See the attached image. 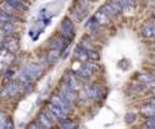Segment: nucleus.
Here are the masks:
<instances>
[{
  "label": "nucleus",
  "mask_w": 155,
  "mask_h": 129,
  "mask_svg": "<svg viewBox=\"0 0 155 129\" xmlns=\"http://www.w3.org/2000/svg\"><path fill=\"white\" fill-rule=\"evenodd\" d=\"M59 94H61L62 97L65 98V100L69 101L71 105L76 102V100H77V94H76V92H73L70 88H68V86L65 85V83H62V85L59 86Z\"/></svg>",
  "instance_id": "39448f33"
},
{
  "label": "nucleus",
  "mask_w": 155,
  "mask_h": 129,
  "mask_svg": "<svg viewBox=\"0 0 155 129\" xmlns=\"http://www.w3.org/2000/svg\"><path fill=\"white\" fill-rule=\"evenodd\" d=\"M117 3L121 5V7H123V11H124L126 8L131 7V5L135 3V0H117Z\"/></svg>",
  "instance_id": "393cba45"
},
{
  "label": "nucleus",
  "mask_w": 155,
  "mask_h": 129,
  "mask_svg": "<svg viewBox=\"0 0 155 129\" xmlns=\"http://www.w3.org/2000/svg\"><path fill=\"white\" fill-rule=\"evenodd\" d=\"M50 102H51L53 105H55V106H58L59 109H61L66 116L70 113L71 106H73V105H71L68 100H65V98L62 97L61 94H54L51 97V100H50Z\"/></svg>",
  "instance_id": "f03ea898"
},
{
  "label": "nucleus",
  "mask_w": 155,
  "mask_h": 129,
  "mask_svg": "<svg viewBox=\"0 0 155 129\" xmlns=\"http://www.w3.org/2000/svg\"><path fill=\"white\" fill-rule=\"evenodd\" d=\"M58 56H59V51L51 50V51L47 54V62H49V63H54L57 59H58Z\"/></svg>",
  "instance_id": "5701e85b"
},
{
  "label": "nucleus",
  "mask_w": 155,
  "mask_h": 129,
  "mask_svg": "<svg viewBox=\"0 0 155 129\" xmlns=\"http://www.w3.org/2000/svg\"><path fill=\"white\" fill-rule=\"evenodd\" d=\"M0 11L4 12V14H7V15H10V16H15V15H16V11H15L7 2H4L3 4H0Z\"/></svg>",
  "instance_id": "aec40b11"
},
{
  "label": "nucleus",
  "mask_w": 155,
  "mask_h": 129,
  "mask_svg": "<svg viewBox=\"0 0 155 129\" xmlns=\"http://www.w3.org/2000/svg\"><path fill=\"white\" fill-rule=\"evenodd\" d=\"M0 28H2V31L7 35H14L15 32L18 31L16 26H15L14 23H4V24H0Z\"/></svg>",
  "instance_id": "6ab92c4d"
},
{
  "label": "nucleus",
  "mask_w": 155,
  "mask_h": 129,
  "mask_svg": "<svg viewBox=\"0 0 155 129\" xmlns=\"http://www.w3.org/2000/svg\"><path fill=\"white\" fill-rule=\"evenodd\" d=\"M65 85H66L68 88H70L73 92L78 90V81H77L76 76H73V74H68V76L65 77Z\"/></svg>",
  "instance_id": "f8f14e48"
},
{
  "label": "nucleus",
  "mask_w": 155,
  "mask_h": 129,
  "mask_svg": "<svg viewBox=\"0 0 155 129\" xmlns=\"http://www.w3.org/2000/svg\"><path fill=\"white\" fill-rule=\"evenodd\" d=\"M27 129H43V128L41 127L39 124H37V122H35V124H34V122H32V124H30L28 127H27Z\"/></svg>",
  "instance_id": "cd10ccee"
},
{
  "label": "nucleus",
  "mask_w": 155,
  "mask_h": 129,
  "mask_svg": "<svg viewBox=\"0 0 155 129\" xmlns=\"http://www.w3.org/2000/svg\"><path fill=\"white\" fill-rule=\"evenodd\" d=\"M100 11H101L103 14H105L109 18V19H113V18L117 16V12H116L115 10H113L112 5L109 4V3H105V4H104L103 7H101V10H100Z\"/></svg>",
  "instance_id": "f3484780"
},
{
  "label": "nucleus",
  "mask_w": 155,
  "mask_h": 129,
  "mask_svg": "<svg viewBox=\"0 0 155 129\" xmlns=\"http://www.w3.org/2000/svg\"><path fill=\"white\" fill-rule=\"evenodd\" d=\"M140 113L144 117H147V118H151V117H155V106L154 105H144V106L140 109Z\"/></svg>",
  "instance_id": "a211bd4d"
},
{
  "label": "nucleus",
  "mask_w": 155,
  "mask_h": 129,
  "mask_svg": "<svg viewBox=\"0 0 155 129\" xmlns=\"http://www.w3.org/2000/svg\"><path fill=\"white\" fill-rule=\"evenodd\" d=\"M148 104H150V105H154V106H155V97L151 98V100H150V102H148Z\"/></svg>",
  "instance_id": "c85d7f7f"
},
{
  "label": "nucleus",
  "mask_w": 155,
  "mask_h": 129,
  "mask_svg": "<svg viewBox=\"0 0 155 129\" xmlns=\"http://www.w3.org/2000/svg\"><path fill=\"white\" fill-rule=\"evenodd\" d=\"M18 92H19V85H18V83H10V85L5 86L4 90L2 92V97H4V98L14 97V95L18 94Z\"/></svg>",
  "instance_id": "0eeeda50"
},
{
  "label": "nucleus",
  "mask_w": 155,
  "mask_h": 129,
  "mask_svg": "<svg viewBox=\"0 0 155 129\" xmlns=\"http://www.w3.org/2000/svg\"><path fill=\"white\" fill-rule=\"evenodd\" d=\"M93 18H94V20L97 22V24H99V26H108L109 23H111V19H109L105 14L101 12V11H99V12L94 14Z\"/></svg>",
  "instance_id": "2eb2a0df"
},
{
  "label": "nucleus",
  "mask_w": 155,
  "mask_h": 129,
  "mask_svg": "<svg viewBox=\"0 0 155 129\" xmlns=\"http://www.w3.org/2000/svg\"><path fill=\"white\" fill-rule=\"evenodd\" d=\"M16 20H19L16 16H10V15H7V14L0 11V24H4V23H14V22H16Z\"/></svg>",
  "instance_id": "412c9836"
},
{
  "label": "nucleus",
  "mask_w": 155,
  "mask_h": 129,
  "mask_svg": "<svg viewBox=\"0 0 155 129\" xmlns=\"http://www.w3.org/2000/svg\"><path fill=\"white\" fill-rule=\"evenodd\" d=\"M142 129H155V128H151V127H147V125H144Z\"/></svg>",
  "instance_id": "c756f323"
},
{
  "label": "nucleus",
  "mask_w": 155,
  "mask_h": 129,
  "mask_svg": "<svg viewBox=\"0 0 155 129\" xmlns=\"http://www.w3.org/2000/svg\"><path fill=\"white\" fill-rule=\"evenodd\" d=\"M47 114H49L50 117H51L54 121H64V120H66V114H65L64 112H62L61 109H59L58 106H55V105H53L51 102H49V105H47Z\"/></svg>",
  "instance_id": "20e7f679"
},
{
  "label": "nucleus",
  "mask_w": 155,
  "mask_h": 129,
  "mask_svg": "<svg viewBox=\"0 0 155 129\" xmlns=\"http://www.w3.org/2000/svg\"><path fill=\"white\" fill-rule=\"evenodd\" d=\"M92 76V70L89 67H86V66H81V67L78 69V70L76 71V78H80V79L82 81H88L89 78Z\"/></svg>",
  "instance_id": "9d476101"
},
{
  "label": "nucleus",
  "mask_w": 155,
  "mask_h": 129,
  "mask_svg": "<svg viewBox=\"0 0 155 129\" xmlns=\"http://www.w3.org/2000/svg\"><path fill=\"white\" fill-rule=\"evenodd\" d=\"M86 27H88L89 30H91L92 32H97L101 28V26L97 24V22L94 20V18H92V19H89V22L86 23Z\"/></svg>",
  "instance_id": "4be33fe9"
},
{
  "label": "nucleus",
  "mask_w": 155,
  "mask_h": 129,
  "mask_svg": "<svg viewBox=\"0 0 155 129\" xmlns=\"http://www.w3.org/2000/svg\"><path fill=\"white\" fill-rule=\"evenodd\" d=\"M153 66H154V67H155V61H154V62H153Z\"/></svg>",
  "instance_id": "7c9ffc66"
},
{
  "label": "nucleus",
  "mask_w": 155,
  "mask_h": 129,
  "mask_svg": "<svg viewBox=\"0 0 155 129\" xmlns=\"http://www.w3.org/2000/svg\"><path fill=\"white\" fill-rule=\"evenodd\" d=\"M43 73V67L41 65H38V63H28V65H26L25 67H23V70H22V76L23 77H26L28 81H35V79H38V78L41 77V74Z\"/></svg>",
  "instance_id": "f257e3e1"
},
{
  "label": "nucleus",
  "mask_w": 155,
  "mask_h": 129,
  "mask_svg": "<svg viewBox=\"0 0 155 129\" xmlns=\"http://www.w3.org/2000/svg\"><path fill=\"white\" fill-rule=\"evenodd\" d=\"M5 2L8 3V4L11 5V7L14 8L15 11H27V4H25V2H23V0H5Z\"/></svg>",
  "instance_id": "4468645a"
},
{
  "label": "nucleus",
  "mask_w": 155,
  "mask_h": 129,
  "mask_svg": "<svg viewBox=\"0 0 155 129\" xmlns=\"http://www.w3.org/2000/svg\"><path fill=\"white\" fill-rule=\"evenodd\" d=\"M3 46H4V49H7L10 53H16L18 49H19V43H18V40L12 37H8L5 39Z\"/></svg>",
  "instance_id": "6e6552de"
},
{
  "label": "nucleus",
  "mask_w": 155,
  "mask_h": 129,
  "mask_svg": "<svg viewBox=\"0 0 155 129\" xmlns=\"http://www.w3.org/2000/svg\"><path fill=\"white\" fill-rule=\"evenodd\" d=\"M88 95L91 98H94V100H103L104 98V90H103L101 86L94 85L88 90Z\"/></svg>",
  "instance_id": "1a4fd4ad"
},
{
  "label": "nucleus",
  "mask_w": 155,
  "mask_h": 129,
  "mask_svg": "<svg viewBox=\"0 0 155 129\" xmlns=\"http://www.w3.org/2000/svg\"><path fill=\"white\" fill-rule=\"evenodd\" d=\"M146 125H147V127H151V128H155V117H151V118L146 120Z\"/></svg>",
  "instance_id": "bb28decb"
},
{
  "label": "nucleus",
  "mask_w": 155,
  "mask_h": 129,
  "mask_svg": "<svg viewBox=\"0 0 155 129\" xmlns=\"http://www.w3.org/2000/svg\"><path fill=\"white\" fill-rule=\"evenodd\" d=\"M0 129H14V122L8 114H0Z\"/></svg>",
  "instance_id": "9b49d317"
},
{
  "label": "nucleus",
  "mask_w": 155,
  "mask_h": 129,
  "mask_svg": "<svg viewBox=\"0 0 155 129\" xmlns=\"http://www.w3.org/2000/svg\"><path fill=\"white\" fill-rule=\"evenodd\" d=\"M136 120V113H127L126 114V122L127 124H132Z\"/></svg>",
  "instance_id": "a878e982"
},
{
  "label": "nucleus",
  "mask_w": 155,
  "mask_h": 129,
  "mask_svg": "<svg viewBox=\"0 0 155 129\" xmlns=\"http://www.w3.org/2000/svg\"><path fill=\"white\" fill-rule=\"evenodd\" d=\"M61 37H64L66 40H71L74 37V26L70 19H64L61 24Z\"/></svg>",
  "instance_id": "7ed1b4c3"
},
{
  "label": "nucleus",
  "mask_w": 155,
  "mask_h": 129,
  "mask_svg": "<svg viewBox=\"0 0 155 129\" xmlns=\"http://www.w3.org/2000/svg\"><path fill=\"white\" fill-rule=\"evenodd\" d=\"M88 51H89V50H86V49H84V47L78 46L76 49V58L78 59L80 62H88L89 61Z\"/></svg>",
  "instance_id": "dca6fc26"
},
{
  "label": "nucleus",
  "mask_w": 155,
  "mask_h": 129,
  "mask_svg": "<svg viewBox=\"0 0 155 129\" xmlns=\"http://www.w3.org/2000/svg\"><path fill=\"white\" fill-rule=\"evenodd\" d=\"M142 37L146 39H151L155 38V24L153 23H148L142 28Z\"/></svg>",
  "instance_id": "ddd939ff"
},
{
  "label": "nucleus",
  "mask_w": 155,
  "mask_h": 129,
  "mask_svg": "<svg viewBox=\"0 0 155 129\" xmlns=\"http://www.w3.org/2000/svg\"><path fill=\"white\" fill-rule=\"evenodd\" d=\"M37 121H38L37 124H39L43 129H53V127H54V120L47 114V113H41V114H38Z\"/></svg>",
  "instance_id": "423d86ee"
},
{
  "label": "nucleus",
  "mask_w": 155,
  "mask_h": 129,
  "mask_svg": "<svg viewBox=\"0 0 155 129\" xmlns=\"http://www.w3.org/2000/svg\"><path fill=\"white\" fill-rule=\"evenodd\" d=\"M154 18H155V16H154ZM154 24H155V23H154Z\"/></svg>",
  "instance_id": "2f4dec72"
},
{
  "label": "nucleus",
  "mask_w": 155,
  "mask_h": 129,
  "mask_svg": "<svg viewBox=\"0 0 155 129\" xmlns=\"http://www.w3.org/2000/svg\"><path fill=\"white\" fill-rule=\"evenodd\" d=\"M61 128L62 129H74L76 128V124L66 118V120H64V121H61Z\"/></svg>",
  "instance_id": "b1692460"
}]
</instances>
